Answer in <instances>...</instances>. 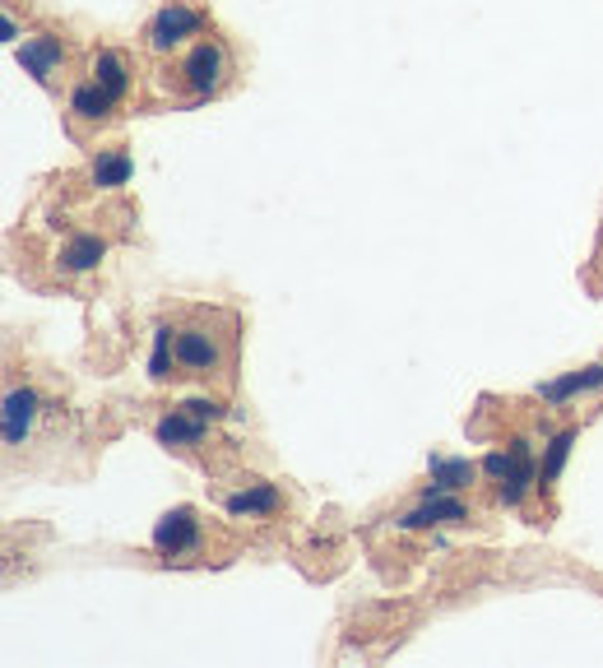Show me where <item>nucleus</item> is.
<instances>
[{
	"instance_id": "obj_1",
	"label": "nucleus",
	"mask_w": 603,
	"mask_h": 668,
	"mask_svg": "<svg viewBox=\"0 0 603 668\" xmlns=\"http://www.w3.org/2000/svg\"><path fill=\"white\" fill-rule=\"evenodd\" d=\"M209 321H214V311H209ZM209 321L176 330V363H182L186 376H223V367L233 358V330L237 325H228L218 334Z\"/></svg>"
},
{
	"instance_id": "obj_2",
	"label": "nucleus",
	"mask_w": 603,
	"mask_h": 668,
	"mask_svg": "<svg viewBox=\"0 0 603 668\" xmlns=\"http://www.w3.org/2000/svg\"><path fill=\"white\" fill-rule=\"evenodd\" d=\"M182 84H186L191 103L218 98L223 88L233 84V52L223 47L218 37H200L195 47L186 52V61H182Z\"/></svg>"
},
{
	"instance_id": "obj_3",
	"label": "nucleus",
	"mask_w": 603,
	"mask_h": 668,
	"mask_svg": "<svg viewBox=\"0 0 603 668\" xmlns=\"http://www.w3.org/2000/svg\"><path fill=\"white\" fill-rule=\"evenodd\" d=\"M200 29H205L200 10H191L186 0H172V6H163L159 14H153V24H149V33H144V47H149L153 56H168V52L182 47V42L200 37Z\"/></svg>"
},
{
	"instance_id": "obj_4",
	"label": "nucleus",
	"mask_w": 603,
	"mask_h": 668,
	"mask_svg": "<svg viewBox=\"0 0 603 668\" xmlns=\"http://www.w3.org/2000/svg\"><path fill=\"white\" fill-rule=\"evenodd\" d=\"M153 548H159L168 562H172V557H191V552L200 548V520H195V510H186V506L168 510V516L159 520V529H153Z\"/></svg>"
},
{
	"instance_id": "obj_5",
	"label": "nucleus",
	"mask_w": 603,
	"mask_h": 668,
	"mask_svg": "<svg viewBox=\"0 0 603 668\" xmlns=\"http://www.w3.org/2000/svg\"><path fill=\"white\" fill-rule=\"evenodd\" d=\"M33 422H37V390L19 386L6 395V445L19 451L29 437H33Z\"/></svg>"
},
{
	"instance_id": "obj_6",
	"label": "nucleus",
	"mask_w": 603,
	"mask_h": 668,
	"mask_svg": "<svg viewBox=\"0 0 603 668\" xmlns=\"http://www.w3.org/2000/svg\"><path fill=\"white\" fill-rule=\"evenodd\" d=\"M19 65L37 79V84H52L56 79V71L65 65V47H61V37H52V33H42V37H33V42H24L19 47Z\"/></svg>"
},
{
	"instance_id": "obj_7",
	"label": "nucleus",
	"mask_w": 603,
	"mask_h": 668,
	"mask_svg": "<svg viewBox=\"0 0 603 668\" xmlns=\"http://www.w3.org/2000/svg\"><path fill=\"white\" fill-rule=\"evenodd\" d=\"M153 432H159L163 445H200L205 432H209V422L182 405V409H172L168 418H159V428H153Z\"/></svg>"
},
{
	"instance_id": "obj_8",
	"label": "nucleus",
	"mask_w": 603,
	"mask_h": 668,
	"mask_svg": "<svg viewBox=\"0 0 603 668\" xmlns=\"http://www.w3.org/2000/svg\"><path fill=\"white\" fill-rule=\"evenodd\" d=\"M88 79L103 84L111 94V103H126V94H130V61L121 52H98L94 65H88Z\"/></svg>"
},
{
	"instance_id": "obj_9",
	"label": "nucleus",
	"mask_w": 603,
	"mask_h": 668,
	"mask_svg": "<svg viewBox=\"0 0 603 668\" xmlns=\"http://www.w3.org/2000/svg\"><path fill=\"white\" fill-rule=\"evenodd\" d=\"M460 520H469L464 502H455V497H441V493H428V502H422L418 510H409V516H405V529H428V525H460Z\"/></svg>"
},
{
	"instance_id": "obj_10",
	"label": "nucleus",
	"mask_w": 603,
	"mask_h": 668,
	"mask_svg": "<svg viewBox=\"0 0 603 668\" xmlns=\"http://www.w3.org/2000/svg\"><path fill=\"white\" fill-rule=\"evenodd\" d=\"M103 256H107V241L94 237V233H79V237H71L61 247V270L65 274H88V270H98V265H103Z\"/></svg>"
},
{
	"instance_id": "obj_11",
	"label": "nucleus",
	"mask_w": 603,
	"mask_h": 668,
	"mask_svg": "<svg viewBox=\"0 0 603 668\" xmlns=\"http://www.w3.org/2000/svg\"><path fill=\"white\" fill-rule=\"evenodd\" d=\"M130 172H136V163H130L126 149H98L94 168H88V176H94L98 191H117V186H126Z\"/></svg>"
},
{
	"instance_id": "obj_12",
	"label": "nucleus",
	"mask_w": 603,
	"mask_h": 668,
	"mask_svg": "<svg viewBox=\"0 0 603 668\" xmlns=\"http://www.w3.org/2000/svg\"><path fill=\"white\" fill-rule=\"evenodd\" d=\"M111 107H117V103H111V94L103 84H94V79L75 84V94H71V117L75 121H103Z\"/></svg>"
},
{
	"instance_id": "obj_13",
	"label": "nucleus",
	"mask_w": 603,
	"mask_h": 668,
	"mask_svg": "<svg viewBox=\"0 0 603 668\" xmlns=\"http://www.w3.org/2000/svg\"><path fill=\"white\" fill-rule=\"evenodd\" d=\"M585 390H603V367H585V371L562 376V381L539 386V395L548 399V405H567L571 395H585Z\"/></svg>"
},
{
	"instance_id": "obj_14",
	"label": "nucleus",
	"mask_w": 603,
	"mask_h": 668,
	"mask_svg": "<svg viewBox=\"0 0 603 668\" xmlns=\"http://www.w3.org/2000/svg\"><path fill=\"white\" fill-rule=\"evenodd\" d=\"M510 455H516V470H510V478L502 483V502H506V506H520L529 487L539 483V470H534V460H529V445H525V441H516V451H510Z\"/></svg>"
},
{
	"instance_id": "obj_15",
	"label": "nucleus",
	"mask_w": 603,
	"mask_h": 668,
	"mask_svg": "<svg viewBox=\"0 0 603 668\" xmlns=\"http://www.w3.org/2000/svg\"><path fill=\"white\" fill-rule=\"evenodd\" d=\"M474 464L469 460H445V455H432V493H455V487L474 483Z\"/></svg>"
},
{
	"instance_id": "obj_16",
	"label": "nucleus",
	"mask_w": 603,
	"mask_h": 668,
	"mask_svg": "<svg viewBox=\"0 0 603 668\" xmlns=\"http://www.w3.org/2000/svg\"><path fill=\"white\" fill-rule=\"evenodd\" d=\"M228 510H233V516H274V510H279V487L260 483V487H251V493H237V497H228Z\"/></svg>"
},
{
	"instance_id": "obj_17",
	"label": "nucleus",
	"mask_w": 603,
	"mask_h": 668,
	"mask_svg": "<svg viewBox=\"0 0 603 668\" xmlns=\"http://www.w3.org/2000/svg\"><path fill=\"white\" fill-rule=\"evenodd\" d=\"M172 358H176V340H172L168 325H159V330H153V358H149V376H153V381H168Z\"/></svg>"
},
{
	"instance_id": "obj_18",
	"label": "nucleus",
	"mask_w": 603,
	"mask_h": 668,
	"mask_svg": "<svg viewBox=\"0 0 603 668\" xmlns=\"http://www.w3.org/2000/svg\"><path fill=\"white\" fill-rule=\"evenodd\" d=\"M571 445H575V432H557L548 441V455H543V470H539V483H552L557 474H562V464L571 455Z\"/></svg>"
},
{
	"instance_id": "obj_19",
	"label": "nucleus",
	"mask_w": 603,
	"mask_h": 668,
	"mask_svg": "<svg viewBox=\"0 0 603 668\" xmlns=\"http://www.w3.org/2000/svg\"><path fill=\"white\" fill-rule=\"evenodd\" d=\"M510 470H516V455L493 451V455L483 460V474H487V478H497V483H506V478H510Z\"/></svg>"
},
{
	"instance_id": "obj_20",
	"label": "nucleus",
	"mask_w": 603,
	"mask_h": 668,
	"mask_svg": "<svg viewBox=\"0 0 603 668\" xmlns=\"http://www.w3.org/2000/svg\"><path fill=\"white\" fill-rule=\"evenodd\" d=\"M186 409H191V413H200L205 422H218V418H223V405H214V399H191Z\"/></svg>"
},
{
	"instance_id": "obj_21",
	"label": "nucleus",
	"mask_w": 603,
	"mask_h": 668,
	"mask_svg": "<svg viewBox=\"0 0 603 668\" xmlns=\"http://www.w3.org/2000/svg\"><path fill=\"white\" fill-rule=\"evenodd\" d=\"M6 37H10V42L19 37V19H14V14H6Z\"/></svg>"
}]
</instances>
